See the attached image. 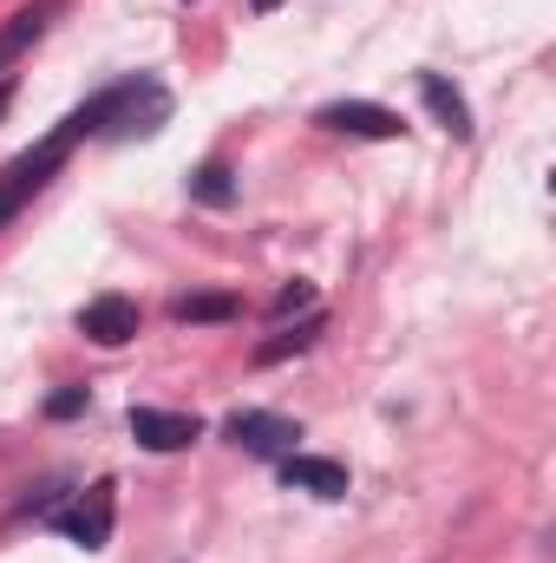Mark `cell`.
<instances>
[{"mask_svg":"<svg viewBox=\"0 0 556 563\" xmlns=\"http://www.w3.org/2000/svg\"><path fill=\"white\" fill-rule=\"evenodd\" d=\"M170 86L151 79V73H125L119 86L92 92L86 106H73L66 119L79 125V139H157L170 125Z\"/></svg>","mask_w":556,"mask_h":563,"instance_id":"6da1fadb","label":"cell"},{"mask_svg":"<svg viewBox=\"0 0 556 563\" xmlns=\"http://www.w3.org/2000/svg\"><path fill=\"white\" fill-rule=\"evenodd\" d=\"M73 144H79V125H73V119H59L40 144H26L20 157H7V164H0V230H7L13 217H26V210H33V197L66 170Z\"/></svg>","mask_w":556,"mask_h":563,"instance_id":"7a4b0ae2","label":"cell"},{"mask_svg":"<svg viewBox=\"0 0 556 563\" xmlns=\"http://www.w3.org/2000/svg\"><path fill=\"white\" fill-rule=\"evenodd\" d=\"M40 525H53L66 544H79V551H105L112 544V525H119V485L112 478H99V485H86L73 505H40Z\"/></svg>","mask_w":556,"mask_h":563,"instance_id":"3957f363","label":"cell"},{"mask_svg":"<svg viewBox=\"0 0 556 563\" xmlns=\"http://www.w3.org/2000/svg\"><path fill=\"white\" fill-rule=\"evenodd\" d=\"M223 439H230V445H243L249 459H288V452H294V439H301V426L288 420V413L236 407V413L223 420Z\"/></svg>","mask_w":556,"mask_h":563,"instance_id":"277c9868","label":"cell"},{"mask_svg":"<svg viewBox=\"0 0 556 563\" xmlns=\"http://www.w3.org/2000/svg\"><path fill=\"white\" fill-rule=\"evenodd\" d=\"M314 125H321V132H341V139H400V132H407L400 112H387V106H374V99H334V106L314 112Z\"/></svg>","mask_w":556,"mask_h":563,"instance_id":"5b68a950","label":"cell"},{"mask_svg":"<svg viewBox=\"0 0 556 563\" xmlns=\"http://www.w3.org/2000/svg\"><path fill=\"white\" fill-rule=\"evenodd\" d=\"M138 301L132 295H92L86 308H79V334L86 341H99V347H125V341H138Z\"/></svg>","mask_w":556,"mask_h":563,"instance_id":"8992f818","label":"cell"},{"mask_svg":"<svg viewBox=\"0 0 556 563\" xmlns=\"http://www.w3.org/2000/svg\"><path fill=\"white\" fill-rule=\"evenodd\" d=\"M132 426V439H138L144 452H184L190 439H203V420L197 413H157V407H132L125 413Z\"/></svg>","mask_w":556,"mask_h":563,"instance_id":"52a82bcc","label":"cell"},{"mask_svg":"<svg viewBox=\"0 0 556 563\" xmlns=\"http://www.w3.org/2000/svg\"><path fill=\"white\" fill-rule=\"evenodd\" d=\"M281 485H288V492H314V498H347V465H341V459L288 452V459H281Z\"/></svg>","mask_w":556,"mask_h":563,"instance_id":"ba28073f","label":"cell"},{"mask_svg":"<svg viewBox=\"0 0 556 563\" xmlns=\"http://www.w3.org/2000/svg\"><path fill=\"white\" fill-rule=\"evenodd\" d=\"M321 328H327V314H321V308H308L294 328L281 321L269 341H256V367H276V361H288V354H308V347L321 341Z\"/></svg>","mask_w":556,"mask_h":563,"instance_id":"9c48e42d","label":"cell"},{"mask_svg":"<svg viewBox=\"0 0 556 563\" xmlns=\"http://www.w3.org/2000/svg\"><path fill=\"white\" fill-rule=\"evenodd\" d=\"M419 99H425V112H432L452 139H471V106L458 99V86H445L438 73H419Z\"/></svg>","mask_w":556,"mask_h":563,"instance_id":"30bf717a","label":"cell"},{"mask_svg":"<svg viewBox=\"0 0 556 563\" xmlns=\"http://www.w3.org/2000/svg\"><path fill=\"white\" fill-rule=\"evenodd\" d=\"M236 314H243V295H223V288L170 301V321H184V328H216V321H236Z\"/></svg>","mask_w":556,"mask_h":563,"instance_id":"8fae6325","label":"cell"},{"mask_svg":"<svg viewBox=\"0 0 556 563\" xmlns=\"http://www.w3.org/2000/svg\"><path fill=\"white\" fill-rule=\"evenodd\" d=\"M53 13H59V0H40V7H26V13H13V20L0 26V79H7V66H13L26 46L46 33V20H53Z\"/></svg>","mask_w":556,"mask_h":563,"instance_id":"7c38bea8","label":"cell"},{"mask_svg":"<svg viewBox=\"0 0 556 563\" xmlns=\"http://www.w3.org/2000/svg\"><path fill=\"white\" fill-rule=\"evenodd\" d=\"M190 203H203V210H230V203H236V170H230L223 157L197 164V170H190Z\"/></svg>","mask_w":556,"mask_h":563,"instance_id":"4fadbf2b","label":"cell"},{"mask_svg":"<svg viewBox=\"0 0 556 563\" xmlns=\"http://www.w3.org/2000/svg\"><path fill=\"white\" fill-rule=\"evenodd\" d=\"M314 308V282H294V288H281L276 301H269V314L276 321H288V314H308Z\"/></svg>","mask_w":556,"mask_h":563,"instance_id":"5bb4252c","label":"cell"},{"mask_svg":"<svg viewBox=\"0 0 556 563\" xmlns=\"http://www.w3.org/2000/svg\"><path fill=\"white\" fill-rule=\"evenodd\" d=\"M92 400H86V387H59L53 400H46V420H79Z\"/></svg>","mask_w":556,"mask_h":563,"instance_id":"9a60e30c","label":"cell"},{"mask_svg":"<svg viewBox=\"0 0 556 563\" xmlns=\"http://www.w3.org/2000/svg\"><path fill=\"white\" fill-rule=\"evenodd\" d=\"M7 106H13V79H0V112H7Z\"/></svg>","mask_w":556,"mask_h":563,"instance_id":"2e32d148","label":"cell"},{"mask_svg":"<svg viewBox=\"0 0 556 563\" xmlns=\"http://www.w3.org/2000/svg\"><path fill=\"white\" fill-rule=\"evenodd\" d=\"M256 7H263V13H269V7H281V0H256Z\"/></svg>","mask_w":556,"mask_h":563,"instance_id":"e0dca14e","label":"cell"}]
</instances>
